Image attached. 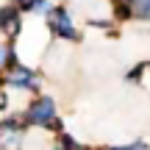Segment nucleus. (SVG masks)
<instances>
[{
  "mask_svg": "<svg viewBox=\"0 0 150 150\" xmlns=\"http://www.w3.org/2000/svg\"><path fill=\"white\" fill-rule=\"evenodd\" d=\"M59 145H61V150H83L70 134H61V136H59Z\"/></svg>",
  "mask_w": 150,
  "mask_h": 150,
  "instance_id": "nucleus-8",
  "label": "nucleus"
},
{
  "mask_svg": "<svg viewBox=\"0 0 150 150\" xmlns=\"http://www.w3.org/2000/svg\"><path fill=\"white\" fill-rule=\"evenodd\" d=\"M0 134H3V125H0ZM0 145H3V142H0Z\"/></svg>",
  "mask_w": 150,
  "mask_h": 150,
  "instance_id": "nucleus-9",
  "label": "nucleus"
},
{
  "mask_svg": "<svg viewBox=\"0 0 150 150\" xmlns=\"http://www.w3.org/2000/svg\"><path fill=\"white\" fill-rule=\"evenodd\" d=\"M3 86H11V89H20V92H36L39 89V75L31 67L17 64V67L3 72Z\"/></svg>",
  "mask_w": 150,
  "mask_h": 150,
  "instance_id": "nucleus-3",
  "label": "nucleus"
},
{
  "mask_svg": "<svg viewBox=\"0 0 150 150\" xmlns=\"http://www.w3.org/2000/svg\"><path fill=\"white\" fill-rule=\"evenodd\" d=\"M0 33L8 36L11 42L22 33V8H20L17 3L0 6Z\"/></svg>",
  "mask_w": 150,
  "mask_h": 150,
  "instance_id": "nucleus-4",
  "label": "nucleus"
},
{
  "mask_svg": "<svg viewBox=\"0 0 150 150\" xmlns=\"http://www.w3.org/2000/svg\"><path fill=\"white\" fill-rule=\"evenodd\" d=\"M45 17H47V28H50L53 36L67 39V42H81V33H78V28L72 22V14L64 6H50V11Z\"/></svg>",
  "mask_w": 150,
  "mask_h": 150,
  "instance_id": "nucleus-1",
  "label": "nucleus"
},
{
  "mask_svg": "<svg viewBox=\"0 0 150 150\" xmlns=\"http://www.w3.org/2000/svg\"><path fill=\"white\" fill-rule=\"evenodd\" d=\"M17 6H20L22 11H42V14H47L50 11V3L47 0H14Z\"/></svg>",
  "mask_w": 150,
  "mask_h": 150,
  "instance_id": "nucleus-5",
  "label": "nucleus"
},
{
  "mask_svg": "<svg viewBox=\"0 0 150 150\" xmlns=\"http://www.w3.org/2000/svg\"><path fill=\"white\" fill-rule=\"evenodd\" d=\"M134 8H136V20L150 22V0H136Z\"/></svg>",
  "mask_w": 150,
  "mask_h": 150,
  "instance_id": "nucleus-6",
  "label": "nucleus"
},
{
  "mask_svg": "<svg viewBox=\"0 0 150 150\" xmlns=\"http://www.w3.org/2000/svg\"><path fill=\"white\" fill-rule=\"evenodd\" d=\"M147 67H150V64H136L134 70H131L128 75H125V81H128V83H139V81H142V75H145V70H147Z\"/></svg>",
  "mask_w": 150,
  "mask_h": 150,
  "instance_id": "nucleus-7",
  "label": "nucleus"
},
{
  "mask_svg": "<svg viewBox=\"0 0 150 150\" xmlns=\"http://www.w3.org/2000/svg\"><path fill=\"white\" fill-rule=\"evenodd\" d=\"M22 120H25L28 125H45V128H47V125L56 120V100H53V97H47V95L33 97V100L28 103Z\"/></svg>",
  "mask_w": 150,
  "mask_h": 150,
  "instance_id": "nucleus-2",
  "label": "nucleus"
}]
</instances>
